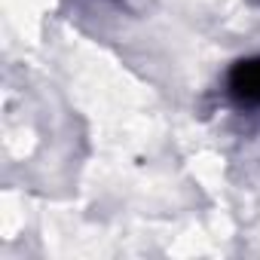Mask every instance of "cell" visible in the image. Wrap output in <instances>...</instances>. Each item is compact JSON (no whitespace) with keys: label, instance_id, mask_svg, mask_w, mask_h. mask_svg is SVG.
<instances>
[{"label":"cell","instance_id":"cell-1","mask_svg":"<svg viewBox=\"0 0 260 260\" xmlns=\"http://www.w3.org/2000/svg\"><path fill=\"white\" fill-rule=\"evenodd\" d=\"M226 92L239 107H260V55L239 58L230 68Z\"/></svg>","mask_w":260,"mask_h":260}]
</instances>
